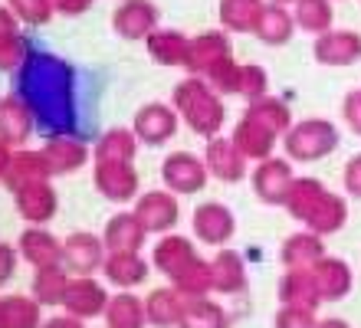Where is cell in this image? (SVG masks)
<instances>
[{"label":"cell","mask_w":361,"mask_h":328,"mask_svg":"<svg viewBox=\"0 0 361 328\" xmlns=\"http://www.w3.org/2000/svg\"><path fill=\"white\" fill-rule=\"evenodd\" d=\"M17 95L47 135L89 138V128L79 119V69L63 56L30 49L17 69Z\"/></svg>","instance_id":"obj_1"},{"label":"cell","mask_w":361,"mask_h":328,"mask_svg":"<svg viewBox=\"0 0 361 328\" xmlns=\"http://www.w3.org/2000/svg\"><path fill=\"white\" fill-rule=\"evenodd\" d=\"M283 207L305 230H312L319 236L338 233L348 224V204H345V197L332 194L319 178H295Z\"/></svg>","instance_id":"obj_2"},{"label":"cell","mask_w":361,"mask_h":328,"mask_svg":"<svg viewBox=\"0 0 361 328\" xmlns=\"http://www.w3.org/2000/svg\"><path fill=\"white\" fill-rule=\"evenodd\" d=\"M171 105L178 119L188 125L200 138H217L224 122H227V109H224V95L214 92L200 75H188L174 85Z\"/></svg>","instance_id":"obj_3"},{"label":"cell","mask_w":361,"mask_h":328,"mask_svg":"<svg viewBox=\"0 0 361 328\" xmlns=\"http://www.w3.org/2000/svg\"><path fill=\"white\" fill-rule=\"evenodd\" d=\"M342 145V135L329 119H305L293 122V128L283 135V148L289 161H322Z\"/></svg>","instance_id":"obj_4"},{"label":"cell","mask_w":361,"mask_h":328,"mask_svg":"<svg viewBox=\"0 0 361 328\" xmlns=\"http://www.w3.org/2000/svg\"><path fill=\"white\" fill-rule=\"evenodd\" d=\"M233 59V43H230L227 30H204L200 37H190V49H188V69L190 75L207 79L214 69H220L224 63Z\"/></svg>","instance_id":"obj_5"},{"label":"cell","mask_w":361,"mask_h":328,"mask_svg":"<svg viewBox=\"0 0 361 328\" xmlns=\"http://www.w3.org/2000/svg\"><path fill=\"white\" fill-rule=\"evenodd\" d=\"M207 164L194 151H171L161 164V181L171 194H197L207 184Z\"/></svg>","instance_id":"obj_6"},{"label":"cell","mask_w":361,"mask_h":328,"mask_svg":"<svg viewBox=\"0 0 361 328\" xmlns=\"http://www.w3.org/2000/svg\"><path fill=\"white\" fill-rule=\"evenodd\" d=\"M105 240L89 233V230H76L63 240V269L69 276H92L95 269H102L105 262Z\"/></svg>","instance_id":"obj_7"},{"label":"cell","mask_w":361,"mask_h":328,"mask_svg":"<svg viewBox=\"0 0 361 328\" xmlns=\"http://www.w3.org/2000/svg\"><path fill=\"white\" fill-rule=\"evenodd\" d=\"M190 226H194V236H197L200 243L207 246H224L233 240L237 233V217L230 210L227 204H220V200H207V204H200L190 217Z\"/></svg>","instance_id":"obj_8"},{"label":"cell","mask_w":361,"mask_h":328,"mask_svg":"<svg viewBox=\"0 0 361 328\" xmlns=\"http://www.w3.org/2000/svg\"><path fill=\"white\" fill-rule=\"evenodd\" d=\"M92 181L99 194L112 204H128L138 197V171L135 164H122V161H95V171H92Z\"/></svg>","instance_id":"obj_9"},{"label":"cell","mask_w":361,"mask_h":328,"mask_svg":"<svg viewBox=\"0 0 361 328\" xmlns=\"http://www.w3.org/2000/svg\"><path fill=\"white\" fill-rule=\"evenodd\" d=\"M135 217L142 220L148 233H171L180 220L178 197L171 190H148V194L135 197Z\"/></svg>","instance_id":"obj_10"},{"label":"cell","mask_w":361,"mask_h":328,"mask_svg":"<svg viewBox=\"0 0 361 328\" xmlns=\"http://www.w3.org/2000/svg\"><path fill=\"white\" fill-rule=\"evenodd\" d=\"M250 181H253V194H257L263 204L279 207V204H286V197H289L295 171L286 158H267L257 164V171H253Z\"/></svg>","instance_id":"obj_11"},{"label":"cell","mask_w":361,"mask_h":328,"mask_svg":"<svg viewBox=\"0 0 361 328\" xmlns=\"http://www.w3.org/2000/svg\"><path fill=\"white\" fill-rule=\"evenodd\" d=\"M132 131H135V138L145 141V145H152V148L171 141L174 131H178V112H174V105H164V102L142 105V109L135 112Z\"/></svg>","instance_id":"obj_12"},{"label":"cell","mask_w":361,"mask_h":328,"mask_svg":"<svg viewBox=\"0 0 361 328\" xmlns=\"http://www.w3.org/2000/svg\"><path fill=\"white\" fill-rule=\"evenodd\" d=\"M158 17L152 0H122L112 13V30L122 40H148L158 30Z\"/></svg>","instance_id":"obj_13"},{"label":"cell","mask_w":361,"mask_h":328,"mask_svg":"<svg viewBox=\"0 0 361 328\" xmlns=\"http://www.w3.org/2000/svg\"><path fill=\"white\" fill-rule=\"evenodd\" d=\"M204 164H207L210 178L224 181V184H240L247 178V158L240 154V148L233 145V138H207L204 148Z\"/></svg>","instance_id":"obj_14"},{"label":"cell","mask_w":361,"mask_h":328,"mask_svg":"<svg viewBox=\"0 0 361 328\" xmlns=\"http://www.w3.org/2000/svg\"><path fill=\"white\" fill-rule=\"evenodd\" d=\"M13 204H17V214L23 217L30 226H43L56 217L59 197L49 181H37V184H27V188L13 190Z\"/></svg>","instance_id":"obj_15"},{"label":"cell","mask_w":361,"mask_h":328,"mask_svg":"<svg viewBox=\"0 0 361 328\" xmlns=\"http://www.w3.org/2000/svg\"><path fill=\"white\" fill-rule=\"evenodd\" d=\"M109 299L112 296H109V289L99 279H92V276H73L63 309H66V315H76V319H95V315L105 312Z\"/></svg>","instance_id":"obj_16"},{"label":"cell","mask_w":361,"mask_h":328,"mask_svg":"<svg viewBox=\"0 0 361 328\" xmlns=\"http://www.w3.org/2000/svg\"><path fill=\"white\" fill-rule=\"evenodd\" d=\"M312 56L322 66H355L361 59V33L355 30H329L322 37H315Z\"/></svg>","instance_id":"obj_17"},{"label":"cell","mask_w":361,"mask_h":328,"mask_svg":"<svg viewBox=\"0 0 361 328\" xmlns=\"http://www.w3.org/2000/svg\"><path fill=\"white\" fill-rule=\"evenodd\" d=\"M309 272H312V282L319 296H322V302H342L355 286L352 266L338 260V256H322L315 266H309Z\"/></svg>","instance_id":"obj_18"},{"label":"cell","mask_w":361,"mask_h":328,"mask_svg":"<svg viewBox=\"0 0 361 328\" xmlns=\"http://www.w3.org/2000/svg\"><path fill=\"white\" fill-rule=\"evenodd\" d=\"M20 256H23L33 269L63 266V240L49 233L47 226H30V230L20 233Z\"/></svg>","instance_id":"obj_19"},{"label":"cell","mask_w":361,"mask_h":328,"mask_svg":"<svg viewBox=\"0 0 361 328\" xmlns=\"http://www.w3.org/2000/svg\"><path fill=\"white\" fill-rule=\"evenodd\" d=\"M105 250L109 253H142L145 240H148V230L142 226V220L135 217V210H122L115 214L109 224H105Z\"/></svg>","instance_id":"obj_20"},{"label":"cell","mask_w":361,"mask_h":328,"mask_svg":"<svg viewBox=\"0 0 361 328\" xmlns=\"http://www.w3.org/2000/svg\"><path fill=\"white\" fill-rule=\"evenodd\" d=\"M197 246L190 243L188 236H180V233H164L158 243H154L152 250V262H154V269L164 272L168 279H174L178 272H184L190 266V262L197 260Z\"/></svg>","instance_id":"obj_21"},{"label":"cell","mask_w":361,"mask_h":328,"mask_svg":"<svg viewBox=\"0 0 361 328\" xmlns=\"http://www.w3.org/2000/svg\"><path fill=\"white\" fill-rule=\"evenodd\" d=\"M233 145L240 148V154L247 161H267L273 158L276 145H279V135L276 131H269L267 125H259L257 119H250V115H243L237 122V128H233Z\"/></svg>","instance_id":"obj_22"},{"label":"cell","mask_w":361,"mask_h":328,"mask_svg":"<svg viewBox=\"0 0 361 328\" xmlns=\"http://www.w3.org/2000/svg\"><path fill=\"white\" fill-rule=\"evenodd\" d=\"M43 154H47V164L56 174H76L82 164L89 161V148L82 138H73V135H49L47 145H43Z\"/></svg>","instance_id":"obj_23"},{"label":"cell","mask_w":361,"mask_h":328,"mask_svg":"<svg viewBox=\"0 0 361 328\" xmlns=\"http://www.w3.org/2000/svg\"><path fill=\"white\" fill-rule=\"evenodd\" d=\"M37 122H33V115L30 109L23 105L20 95H4L0 99V141L4 145H27L30 135H33Z\"/></svg>","instance_id":"obj_24"},{"label":"cell","mask_w":361,"mask_h":328,"mask_svg":"<svg viewBox=\"0 0 361 328\" xmlns=\"http://www.w3.org/2000/svg\"><path fill=\"white\" fill-rule=\"evenodd\" d=\"M152 272V262L145 260L142 253H105L102 262V276L118 289H135L142 286Z\"/></svg>","instance_id":"obj_25"},{"label":"cell","mask_w":361,"mask_h":328,"mask_svg":"<svg viewBox=\"0 0 361 328\" xmlns=\"http://www.w3.org/2000/svg\"><path fill=\"white\" fill-rule=\"evenodd\" d=\"M210 279H214V292L224 296H237L247 289V266L237 250H224L220 246L217 256L210 260Z\"/></svg>","instance_id":"obj_26"},{"label":"cell","mask_w":361,"mask_h":328,"mask_svg":"<svg viewBox=\"0 0 361 328\" xmlns=\"http://www.w3.org/2000/svg\"><path fill=\"white\" fill-rule=\"evenodd\" d=\"M27 56H30V43L20 33V20L13 17L10 7H0V69L4 73L20 69Z\"/></svg>","instance_id":"obj_27"},{"label":"cell","mask_w":361,"mask_h":328,"mask_svg":"<svg viewBox=\"0 0 361 328\" xmlns=\"http://www.w3.org/2000/svg\"><path fill=\"white\" fill-rule=\"evenodd\" d=\"M295 33V20L289 13V7H276V4H263L257 17V27H253V37L267 47H286Z\"/></svg>","instance_id":"obj_28"},{"label":"cell","mask_w":361,"mask_h":328,"mask_svg":"<svg viewBox=\"0 0 361 328\" xmlns=\"http://www.w3.org/2000/svg\"><path fill=\"white\" fill-rule=\"evenodd\" d=\"M325 256V243L322 236L312 233V230H299L283 243L279 250V260H283L286 269H309Z\"/></svg>","instance_id":"obj_29"},{"label":"cell","mask_w":361,"mask_h":328,"mask_svg":"<svg viewBox=\"0 0 361 328\" xmlns=\"http://www.w3.org/2000/svg\"><path fill=\"white\" fill-rule=\"evenodd\" d=\"M49 178H53V171H49L43 151H17L13 161H10L7 174H4V184L10 190H20V188H27V184L49 181Z\"/></svg>","instance_id":"obj_30"},{"label":"cell","mask_w":361,"mask_h":328,"mask_svg":"<svg viewBox=\"0 0 361 328\" xmlns=\"http://www.w3.org/2000/svg\"><path fill=\"white\" fill-rule=\"evenodd\" d=\"M279 302L283 305H299V309H319L322 296L315 289L312 272L309 269H286L279 279Z\"/></svg>","instance_id":"obj_31"},{"label":"cell","mask_w":361,"mask_h":328,"mask_svg":"<svg viewBox=\"0 0 361 328\" xmlns=\"http://www.w3.org/2000/svg\"><path fill=\"white\" fill-rule=\"evenodd\" d=\"M178 328H230V315L220 302L197 296V299H184Z\"/></svg>","instance_id":"obj_32"},{"label":"cell","mask_w":361,"mask_h":328,"mask_svg":"<svg viewBox=\"0 0 361 328\" xmlns=\"http://www.w3.org/2000/svg\"><path fill=\"white\" fill-rule=\"evenodd\" d=\"M148 56L158 66H184L188 63V49H190V37H184L180 30H154L152 37L145 40Z\"/></svg>","instance_id":"obj_33"},{"label":"cell","mask_w":361,"mask_h":328,"mask_svg":"<svg viewBox=\"0 0 361 328\" xmlns=\"http://www.w3.org/2000/svg\"><path fill=\"white\" fill-rule=\"evenodd\" d=\"M180 305H184V296H180L174 286L152 289V292H148V299H145V315H148V325H154V328H178Z\"/></svg>","instance_id":"obj_34"},{"label":"cell","mask_w":361,"mask_h":328,"mask_svg":"<svg viewBox=\"0 0 361 328\" xmlns=\"http://www.w3.org/2000/svg\"><path fill=\"white\" fill-rule=\"evenodd\" d=\"M102 315H105V325L109 328H145L148 325L145 302L138 299V296H132V289H122L118 296H112Z\"/></svg>","instance_id":"obj_35"},{"label":"cell","mask_w":361,"mask_h":328,"mask_svg":"<svg viewBox=\"0 0 361 328\" xmlns=\"http://www.w3.org/2000/svg\"><path fill=\"white\" fill-rule=\"evenodd\" d=\"M0 328H43V305L27 296L0 299Z\"/></svg>","instance_id":"obj_36"},{"label":"cell","mask_w":361,"mask_h":328,"mask_svg":"<svg viewBox=\"0 0 361 328\" xmlns=\"http://www.w3.org/2000/svg\"><path fill=\"white\" fill-rule=\"evenodd\" d=\"M259 10H263V0H220V27L227 33H253Z\"/></svg>","instance_id":"obj_37"},{"label":"cell","mask_w":361,"mask_h":328,"mask_svg":"<svg viewBox=\"0 0 361 328\" xmlns=\"http://www.w3.org/2000/svg\"><path fill=\"white\" fill-rule=\"evenodd\" d=\"M135 154H138V138H135L132 128H109L105 135H99L95 161H122V164H132Z\"/></svg>","instance_id":"obj_38"},{"label":"cell","mask_w":361,"mask_h":328,"mask_svg":"<svg viewBox=\"0 0 361 328\" xmlns=\"http://www.w3.org/2000/svg\"><path fill=\"white\" fill-rule=\"evenodd\" d=\"M243 115L257 119L259 125H267V128L276 131L279 138L293 128V112H289V105H286L283 99H276V95H263V99H257V102H250Z\"/></svg>","instance_id":"obj_39"},{"label":"cell","mask_w":361,"mask_h":328,"mask_svg":"<svg viewBox=\"0 0 361 328\" xmlns=\"http://www.w3.org/2000/svg\"><path fill=\"white\" fill-rule=\"evenodd\" d=\"M69 276L63 266H49V269H37L33 276V299L39 305H63L69 292Z\"/></svg>","instance_id":"obj_40"},{"label":"cell","mask_w":361,"mask_h":328,"mask_svg":"<svg viewBox=\"0 0 361 328\" xmlns=\"http://www.w3.org/2000/svg\"><path fill=\"white\" fill-rule=\"evenodd\" d=\"M293 20H295V27L299 30L322 37V33L332 30V20H335L332 0H299L295 10H293Z\"/></svg>","instance_id":"obj_41"},{"label":"cell","mask_w":361,"mask_h":328,"mask_svg":"<svg viewBox=\"0 0 361 328\" xmlns=\"http://www.w3.org/2000/svg\"><path fill=\"white\" fill-rule=\"evenodd\" d=\"M269 89V75L263 66L257 63H240L237 66V83H233V95L247 99V102H257L263 99Z\"/></svg>","instance_id":"obj_42"},{"label":"cell","mask_w":361,"mask_h":328,"mask_svg":"<svg viewBox=\"0 0 361 328\" xmlns=\"http://www.w3.org/2000/svg\"><path fill=\"white\" fill-rule=\"evenodd\" d=\"M7 7L27 27H47L49 20H53V13H56L53 0H7Z\"/></svg>","instance_id":"obj_43"},{"label":"cell","mask_w":361,"mask_h":328,"mask_svg":"<svg viewBox=\"0 0 361 328\" xmlns=\"http://www.w3.org/2000/svg\"><path fill=\"white\" fill-rule=\"evenodd\" d=\"M319 319H315L312 309H299V305H283L276 312V328H315Z\"/></svg>","instance_id":"obj_44"},{"label":"cell","mask_w":361,"mask_h":328,"mask_svg":"<svg viewBox=\"0 0 361 328\" xmlns=\"http://www.w3.org/2000/svg\"><path fill=\"white\" fill-rule=\"evenodd\" d=\"M342 119L355 135H361V89H352L342 99Z\"/></svg>","instance_id":"obj_45"},{"label":"cell","mask_w":361,"mask_h":328,"mask_svg":"<svg viewBox=\"0 0 361 328\" xmlns=\"http://www.w3.org/2000/svg\"><path fill=\"white\" fill-rule=\"evenodd\" d=\"M345 190L352 197H358L361 200V154H352L348 158V164H345Z\"/></svg>","instance_id":"obj_46"},{"label":"cell","mask_w":361,"mask_h":328,"mask_svg":"<svg viewBox=\"0 0 361 328\" xmlns=\"http://www.w3.org/2000/svg\"><path fill=\"white\" fill-rule=\"evenodd\" d=\"M13 269H17V250L10 243H0V289L13 279Z\"/></svg>","instance_id":"obj_47"},{"label":"cell","mask_w":361,"mask_h":328,"mask_svg":"<svg viewBox=\"0 0 361 328\" xmlns=\"http://www.w3.org/2000/svg\"><path fill=\"white\" fill-rule=\"evenodd\" d=\"M92 4L95 0H53V7H56L59 13H66V17H79V13H86Z\"/></svg>","instance_id":"obj_48"},{"label":"cell","mask_w":361,"mask_h":328,"mask_svg":"<svg viewBox=\"0 0 361 328\" xmlns=\"http://www.w3.org/2000/svg\"><path fill=\"white\" fill-rule=\"evenodd\" d=\"M43 328H86V325H82V319H76V315H56V319L43 322Z\"/></svg>","instance_id":"obj_49"},{"label":"cell","mask_w":361,"mask_h":328,"mask_svg":"<svg viewBox=\"0 0 361 328\" xmlns=\"http://www.w3.org/2000/svg\"><path fill=\"white\" fill-rule=\"evenodd\" d=\"M10 161H13V151H10V145H4V141H0V181H4V174H7Z\"/></svg>","instance_id":"obj_50"},{"label":"cell","mask_w":361,"mask_h":328,"mask_svg":"<svg viewBox=\"0 0 361 328\" xmlns=\"http://www.w3.org/2000/svg\"><path fill=\"white\" fill-rule=\"evenodd\" d=\"M315 328H352L345 319H319V325Z\"/></svg>","instance_id":"obj_51"},{"label":"cell","mask_w":361,"mask_h":328,"mask_svg":"<svg viewBox=\"0 0 361 328\" xmlns=\"http://www.w3.org/2000/svg\"><path fill=\"white\" fill-rule=\"evenodd\" d=\"M269 4H276V7H295L299 0H269Z\"/></svg>","instance_id":"obj_52"}]
</instances>
